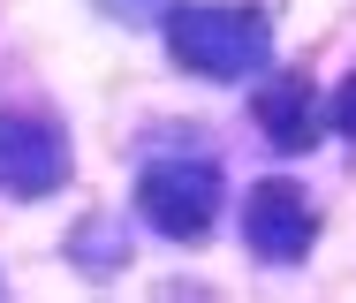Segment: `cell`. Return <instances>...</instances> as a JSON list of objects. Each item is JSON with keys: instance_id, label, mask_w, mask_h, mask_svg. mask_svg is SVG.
Returning a JSON list of instances; mask_svg holds the SVG:
<instances>
[{"instance_id": "obj_6", "label": "cell", "mask_w": 356, "mask_h": 303, "mask_svg": "<svg viewBox=\"0 0 356 303\" xmlns=\"http://www.w3.org/2000/svg\"><path fill=\"white\" fill-rule=\"evenodd\" d=\"M334 129H341V137H356V76L334 91Z\"/></svg>"}, {"instance_id": "obj_2", "label": "cell", "mask_w": 356, "mask_h": 303, "mask_svg": "<svg viewBox=\"0 0 356 303\" xmlns=\"http://www.w3.org/2000/svg\"><path fill=\"white\" fill-rule=\"evenodd\" d=\"M137 213L167 243H205L220 213V167L205 159H152L137 174Z\"/></svg>"}, {"instance_id": "obj_7", "label": "cell", "mask_w": 356, "mask_h": 303, "mask_svg": "<svg viewBox=\"0 0 356 303\" xmlns=\"http://www.w3.org/2000/svg\"><path fill=\"white\" fill-rule=\"evenodd\" d=\"M114 15H167V0H106Z\"/></svg>"}, {"instance_id": "obj_3", "label": "cell", "mask_w": 356, "mask_h": 303, "mask_svg": "<svg viewBox=\"0 0 356 303\" xmlns=\"http://www.w3.org/2000/svg\"><path fill=\"white\" fill-rule=\"evenodd\" d=\"M61 182H69V137L46 114H0V190L54 197Z\"/></svg>"}, {"instance_id": "obj_5", "label": "cell", "mask_w": 356, "mask_h": 303, "mask_svg": "<svg viewBox=\"0 0 356 303\" xmlns=\"http://www.w3.org/2000/svg\"><path fill=\"white\" fill-rule=\"evenodd\" d=\"M258 129L281 152H311L318 145V106H311V83H303V76H273V83L258 91Z\"/></svg>"}, {"instance_id": "obj_4", "label": "cell", "mask_w": 356, "mask_h": 303, "mask_svg": "<svg viewBox=\"0 0 356 303\" xmlns=\"http://www.w3.org/2000/svg\"><path fill=\"white\" fill-rule=\"evenodd\" d=\"M311 235H318V213H311V197L273 174V182H258L250 190V213H243V243L266 258V265H296L303 250H311Z\"/></svg>"}, {"instance_id": "obj_1", "label": "cell", "mask_w": 356, "mask_h": 303, "mask_svg": "<svg viewBox=\"0 0 356 303\" xmlns=\"http://www.w3.org/2000/svg\"><path fill=\"white\" fill-rule=\"evenodd\" d=\"M159 23H167V54H175L190 76H213V83H243V76L266 69V54H273L258 8L190 0V8H167Z\"/></svg>"}]
</instances>
